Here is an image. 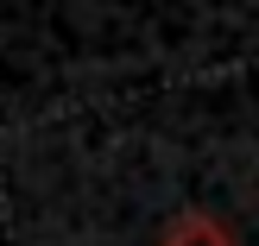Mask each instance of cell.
<instances>
[{"mask_svg": "<svg viewBox=\"0 0 259 246\" xmlns=\"http://www.w3.org/2000/svg\"><path fill=\"white\" fill-rule=\"evenodd\" d=\"M158 246H240V240L228 234V227L215 221L209 209H184L171 227H164V240H158Z\"/></svg>", "mask_w": 259, "mask_h": 246, "instance_id": "cell-1", "label": "cell"}]
</instances>
